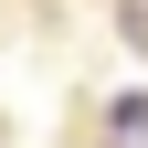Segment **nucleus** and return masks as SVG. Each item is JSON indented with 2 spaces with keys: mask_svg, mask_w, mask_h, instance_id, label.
Segmentation results:
<instances>
[{
  "mask_svg": "<svg viewBox=\"0 0 148 148\" xmlns=\"http://www.w3.org/2000/svg\"><path fill=\"white\" fill-rule=\"evenodd\" d=\"M116 21H127V42H138V53H148V11H116Z\"/></svg>",
  "mask_w": 148,
  "mask_h": 148,
  "instance_id": "obj_1",
  "label": "nucleus"
}]
</instances>
